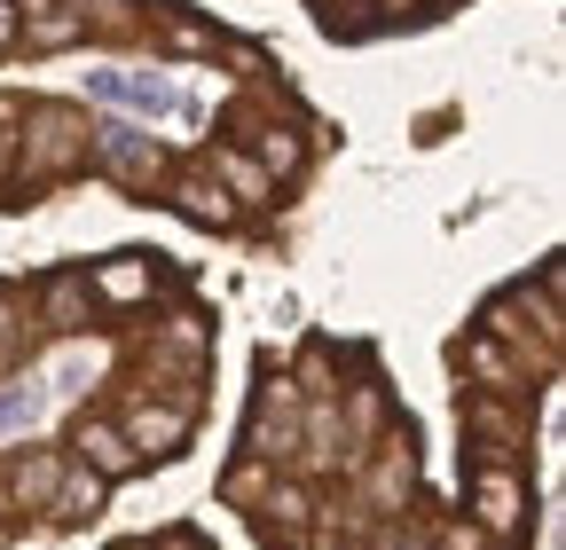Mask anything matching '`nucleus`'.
<instances>
[{
	"label": "nucleus",
	"mask_w": 566,
	"mask_h": 550,
	"mask_svg": "<svg viewBox=\"0 0 566 550\" xmlns=\"http://www.w3.org/2000/svg\"><path fill=\"white\" fill-rule=\"evenodd\" d=\"M71 166H87V126H80V110L40 103L32 110V142H24V181H55Z\"/></svg>",
	"instance_id": "obj_1"
},
{
	"label": "nucleus",
	"mask_w": 566,
	"mask_h": 550,
	"mask_svg": "<svg viewBox=\"0 0 566 550\" xmlns=\"http://www.w3.org/2000/svg\"><path fill=\"white\" fill-rule=\"evenodd\" d=\"M95 158H103V173H111L118 189H150V181L166 173L158 142H150V134H134V126H103V134H95Z\"/></svg>",
	"instance_id": "obj_2"
},
{
	"label": "nucleus",
	"mask_w": 566,
	"mask_h": 550,
	"mask_svg": "<svg viewBox=\"0 0 566 550\" xmlns=\"http://www.w3.org/2000/svg\"><path fill=\"white\" fill-rule=\"evenodd\" d=\"M189 441V417H181V409H158V401H134L126 409V448L142 456V448H150V456H174Z\"/></svg>",
	"instance_id": "obj_3"
},
{
	"label": "nucleus",
	"mask_w": 566,
	"mask_h": 550,
	"mask_svg": "<svg viewBox=\"0 0 566 550\" xmlns=\"http://www.w3.org/2000/svg\"><path fill=\"white\" fill-rule=\"evenodd\" d=\"M95 95H103V103H126V110H142V118H150V110H181V95H174L158 72H95Z\"/></svg>",
	"instance_id": "obj_4"
},
{
	"label": "nucleus",
	"mask_w": 566,
	"mask_h": 550,
	"mask_svg": "<svg viewBox=\"0 0 566 550\" xmlns=\"http://www.w3.org/2000/svg\"><path fill=\"white\" fill-rule=\"evenodd\" d=\"M174 213L197 221V229H229L237 204H229V189L212 181V173H181V181H174Z\"/></svg>",
	"instance_id": "obj_5"
},
{
	"label": "nucleus",
	"mask_w": 566,
	"mask_h": 550,
	"mask_svg": "<svg viewBox=\"0 0 566 550\" xmlns=\"http://www.w3.org/2000/svg\"><path fill=\"white\" fill-rule=\"evenodd\" d=\"M472 504H480V519H488L495 535H512V527H520V511H527L520 479H512V472H495V464H488V472L472 479Z\"/></svg>",
	"instance_id": "obj_6"
},
{
	"label": "nucleus",
	"mask_w": 566,
	"mask_h": 550,
	"mask_svg": "<svg viewBox=\"0 0 566 550\" xmlns=\"http://www.w3.org/2000/svg\"><path fill=\"white\" fill-rule=\"evenodd\" d=\"M80 448H87L95 479H126V472L142 464V456L126 448V433H118V425H103V417H87V425H80Z\"/></svg>",
	"instance_id": "obj_7"
},
{
	"label": "nucleus",
	"mask_w": 566,
	"mask_h": 550,
	"mask_svg": "<svg viewBox=\"0 0 566 550\" xmlns=\"http://www.w3.org/2000/svg\"><path fill=\"white\" fill-rule=\"evenodd\" d=\"M87 292H103V299H142V292H150V260H142V252H118L111 267H95Z\"/></svg>",
	"instance_id": "obj_8"
},
{
	"label": "nucleus",
	"mask_w": 566,
	"mask_h": 550,
	"mask_svg": "<svg viewBox=\"0 0 566 550\" xmlns=\"http://www.w3.org/2000/svg\"><path fill=\"white\" fill-rule=\"evenodd\" d=\"M48 504H55V519H95L103 511V479L95 472H63Z\"/></svg>",
	"instance_id": "obj_9"
},
{
	"label": "nucleus",
	"mask_w": 566,
	"mask_h": 550,
	"mask_svg": "<svg viewBox=\"0 0 566 550\" xmlns=\"http://www.w3.org/2000/svg\"><path fill=\"white\" fill-rule=\"evenodd\" d=\"M32 47H63V40H80L87 32V17H71V9H55V0H32Z\"/></svg>",
	"instance_id": "obj_10"
},
{
	"label": "nucleus",
	"mask_w": 566,
	"mask_h": 550,
	"mask_svg": "<svg viewBox=\"0 0 566 550\" xmlns=\"http://www.w3.org/2000/svg\"><path fill=\"white\" fill-rule=\"evenodd\" d=\"M40 409H48V393H40L32 378H17L9 393H0V433H32V425H40Z\"/></svg>",
	"instance_id": "obj_11"
},
{
	"label": "nucleus",
	"mask_w": 566,
	"mask_h": 550,
	"mask_svg": "<svg viewBox=\"0 0 566 550\" xmlns=\"http://www.w3.org/2000/svg\"><path fill=\"white\" fill-rule=\"evenodd\" d=\"M80 299H87V275H55V284H48V322L71 330V322H80Z\"/></svg>",
	"instance_id": "obj_12"
},
{
	"label": "nucleus",
	"mask_w": 566,
	"mask_h": 550,
	"mask_svg": "<svg viewBox=\"0 0 566 550\" xmlns=\"http://www.w3.org/2000/svg\"><path fill=\"white\" fill-rule=\"evenodd\" d=\"M221 173H229V181H221V189H229V204H237V197H244V204H260V197H268V173H260V166L221 158Z\"/></svg>",
	"instance_id": "obj_13"
},
{
	"label": "nucleus",
	"mask_w": 566,
	"mask_h": 550,
	"mask_svg": "<svg viewBox=\"0 0 566 550\" xmlns=\"http://www.w3.org/2000/svg\"><path fill=\"white\" fill-rule=\"evenodd\" d=\"M260 166H268V173H300V142H292L283 126H268V134H260Z\"/></svg>",
	"instance_id": "obj_14"
},
{
	"label": "nucleus",
	"mask_w": 566,
	"mask_h": 550,
	"mask_svg": "<svg viewBox=\"0 0 566 550\" xmlns=\"http://www.w3.org/2000/svg\"><path fill=\"white\" fill-rule=\"evenodd\" d=\"M55 479H63V464H55V456H40L32 472H17V488H32V496L48 504V496H55Z\"/></svg>",
	"instance_id": "obj_15"
},
{
	"label": "nucleus",
	"mask_w": 566,
	"mask_h": 550,
	"mask_svg": "<svg viewBox=\"0 0 566 550\" xmlns=\"http://www.w3.org/2000/svg\"><path fill=\"white\" fill-rule=\"evenodd\" d=\"M17 40V0H0V47Z\"/></svg>",
	"instance_id": "obj_16"
},
{
	"label": "nucleus",
	"mask_w": 566,
	"mask_h": 550,
	"mask_svg": "<svg viewBox=\"0 0 566 550\" xmlns=\"http://www.w3.org/2000/svg\"><path fill=\"white\" fill-rule=\"evenodd\" d=\"M166 550H205V542H197V535H174V542H166Z\"/></svg>",
	"instance_id": "obj_17"
},
{
	"label": "nucleus",
	"mask_w": 566,
	"mask_h": 550,
	"mask_svg": "<svg viewBox=\"0 0 566 550\" xmlns=\"http://www.w3.org/2000/svg\"><path fill=\"white\" fill-rule=\"evenodd\" d=\"M449 550H480V542H472V535H449Z\"/></svg>",
	"instance_id": "obj_18"
},
{
	"label": "nucleus",
	"mask_w": 566,
	"mask_h": 550,
	"mask_svg": "<svg viewBox=\"0 0 566 550\" xmlns=\"http://www.w3.org/2000/svg\"><path fill=\"white\" fill-rule=\"evenodd\" d=\"M0 158H9V134H0Z\"/></svg>",
	"instance_id": "obj_19"
},
{
	"label": "nucleus",
	"mask_w": 566,
	"mask_h": 550,
	"mask_svg": "<svg viewBox=\"0 0 566 550\" xmlns=\"http://www.w3.org/2000/svg\"><path fill=\"white\" fill-rule=\"evenodd\" d=\"M394 9H417V0H394Z\"/></svg>",
	"instance_id": "obj_20"
}]
</instances>
